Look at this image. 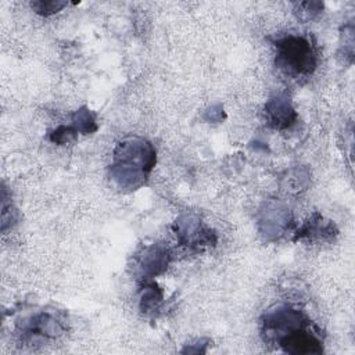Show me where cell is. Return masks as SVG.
<instances>
[{
	"label": "cell",
	"instance_id": "cell-1",
	"mask_svg": "<svg viewBox=\"0 0 355 355\" xmlns=\"http://www.w3.org/2000/svg\"><path fill=\"white\" fill-rule=\"evenodd\" d=\"M265 340L277 344L288 354H320L323 351L320 330L302 313L288 305L269 309L261 320Z\"/></svg>",
	"mask_w": 355,
	"mask_h": 355
},
{
	"label": "cell",
	"instance_id": "cell-2",
	"mask_svg": "<svg viewBox=\"0 0 355 355\" xmlns=\"http://www.w3.org/2000/svg\"><path fill=\"white\" fill-rule=\"evenodd\" d=\"M155 161V148L148 140L128 136L122 139L114 150L110 176L118 187L136 190L146 184Z\"/></svg>",
	"mask_w": 355,
	"mask_h": 355
},
{
	"label": "cell",
	"instance_id": "cell-3",
	"mask_svg": "<svg viewBox=\"0 0 355 355\" xmlns=\"http://www.w3.org/2000/svg\"><path fill=\"white\" fill-rule=\"evenodd\" d=\"M276 65L287 75L306 76L316 68V51L305 36L288 35L275 42Z\"/></svg>",
	"mask_w": 355,
	"mask_h": 355
},
{
	"label": "cell",
	"instance_id": "cell-4",
	"mask_svg": "<svg viewBox=\"0 0 355 355\" xmlns=\"http://www.w3.org/2000/svg\"><path fill=\"white\" fill-rule=\"evenodd\" d=\"M178 241L187 247H204L215 245L216 234L211 229L205 227L202 222L194 215H182L173 225Z\"/></svg>",
	"mask_w": 355,
	"mask_h": 355
},
{
	"label": "cell",
	"instance_id": "cell-5",
	"mask_svg": "<svg viewBox=\"0 0 355 355\" xmlns=\"http://www.w3.org/2000/svg\"><path fill=\"white\" fill-rule=\"evenodd\" d=\"M290 226V211L280 202L269 201L261 211L259 229L268 239H276Z\"/></svg>",
	"mask_w": 355,
	"mask_h": 355
},
{
	"label": "cell",
	"instance_id": "cell-6",
	"mask_svg": "<svg viewBox=\"0 0 355 355\" xmlns=\"http://www.w3.org/2000/svg\"><path fill=\"white\" fill-rule=\"evenodd\" d=\"M171 251L164 244H153L141 252L139 258V269L144 280L153 279L154 276L162 273L169 263Z\"/></svg>",
	"mask_w": 355,
	"mask_h": 355
},
{
	"label": "cell",
	"instance_id": "cell-7",
	"mask_svg": "<svg viewBox=\"0 0 355 355\" xmlns=\"http://www.w3.org/2000/svg\"><path fill=\"white\" fill-rule=\"evenodd\" d=\"M265 114L269 125L275 129H287L297 119V112L286 96L272 97L265 105Z\"/></svg>",
	"mask_w": 355,
	"mask_h": 355
},
{
	"label": "cell",
	"instance_id": "cell-8",
	"mask_svg": "<svg viewBox=\"0 0 355 355\" xmlns=\"http://www.w3.org/2000/svg\"><path fill=\"white\" fill-rule=\"evenodd\" d=\"M337 234V229L333 222L324 220L322 215L313 214L295 233L294 240L309 239V240H331Z\"/></svg>",
	"mask_w": 355,
	"mask_h": 355
},
{
	"label": "cell",
	"instance_id": "cell-9",
	"mask_svg": "<svg viewBox=\"0 0 355 355\" xmlns=\"http://www.w3.org/2000/svg\"><path fill=\"white\" fill-rule=\"evenodd\" d=\"M24 331L35 336H43V337H57L62 333V326L58 319L51 316L47 312H42L39 315H35L24 329Z\"/></svg>",
	"mask_w": 355,
	"mask_h": 355
},
{
	"label": "cell",
	"instance_id": "cell-10",
	"mask_svg": "<svg viewBox=\"0 0 355 355\" xmlns=\"http://www.w3.org/2000/svg\"><path fill=\"white\" fill-rule=\"evenodd\" d=\"M162 300H164L162 290L155 283H146L144 290L141 293L140 309L144 313H154L158 309Z\"/></svg>",
	"mask_w": 355,
	"mask_h": 355
},
{
	"label": "cell",
	"instance_id": "cell-11",
	"mask_svg": "<svg viewBox=\"0 0 355 355\" xmlns=\"http://www.w3.org/2000/svg\"><path fill=\"white\" fill-rule=\"evenodd\" d=\"M72 122H73V128L76 129V132L86 135V133H93L97 130L96 115L87 107L79 108L72 115Z\"/></svg>",
	"mask_w": 355,
	"mask_h": 355
},
{
	"label": "cell",
	"instance_id": "cell-12",
	"mask_svg": "<svg viewBox=\"0 0 355 355\" xmlns=\"http://www.w3.org/2000/svg\"><path fill=\"white\" fill-rule=\"evenodd\" d=\"M68 3L67 1H60V0H37V1H32L31 7L40 15L49 17L51 14H55L58 11H61L64 7H67Z\"/></svg>",
	"mask_w": 355,
	"mask_h": 355
},
{
	"label": "cell",
	"instance_id": "cell-13",
	"mask_svg": "<svg viewBox=\"0 0 355 355\" xmlns=\"http://www.w3.org/2000/svg\"><path fill=\"white\" fill-rule=\"evenodd\" d=\"M78 132L73 126H58L50 133V140L55 144H67L72 140H75Z\"/></svg>",
	"mask_w": 355,
	"mask_h": 355
},
{
	"label": "cell",
	"instance_id": "cell-14",
	"mask_svg": "<svg viewBox=\"0 0 355 355\" xmlns=\"http://www.w3.org/2000/svg\"><path fill=\"white\" fill-rule=\"evenodd\" d=\"M222 108L220 107H212L211 110L207 111V115H205V119L207 121H211V122H218L223 118V115H216V112H220Z\"/></svg>",
	"mask_w": 355,
	"mask_h": 355
}]
</instances>
